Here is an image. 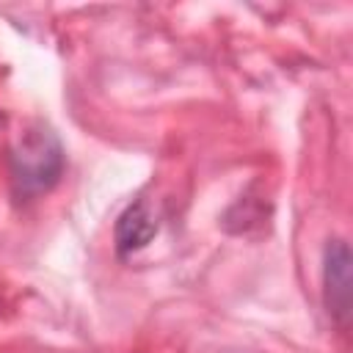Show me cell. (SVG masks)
Masks as SVG:
<instances>
[{
    "mask_svg": "<svg viewBox=\"0 0 353 353\" xmlns=\"http://www.w3.org/2000/svg\"><path fill=\"white\" fill-rule=\"evenodd\" d=\"M11 185L19 199H33L52 190L63 174L66 154L61 138L41 121L28 124L11 146Z\"/></svg>",
    "mask_w": 353,
    "mask_h": 353,
    "instance_id": "1",
    "label": "cell"
},
{
    "mask_svg": "<svg viewBox=\"0 0 353 353\" xmlns=\"http://www.w3.org/2000/svg\"><path fill=\"white\" fill-rule=\"evenodd\" d=\"M113 234H116V251H119L121 256L146 248V245L152 243V237L157 234V218H154L152 207H149L143 199H138L135 204H130V207L119 215Z\"/></svg>",
    "mask_w": 353,
    "mask_h": 353,
    "instance_id": "3",
    "label": "cell"
},
{
    "mask_svg": "<svg viewBox=\"0 0 353 353\" xmlns=\"http://www.w3.org/2000/svg\"><path fill=\"white\" fill-rule=\"evenodd\" d=\"M323 284H325V309H328V314L339 325H345L347 317H350V251L342 240H334L325 248Z\"/></svg>",
    "mask_w": 353,
    "mask_h": 353,
    "instance_id": "2",
    "label": "cell"
}]
</instances>
